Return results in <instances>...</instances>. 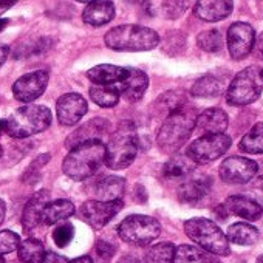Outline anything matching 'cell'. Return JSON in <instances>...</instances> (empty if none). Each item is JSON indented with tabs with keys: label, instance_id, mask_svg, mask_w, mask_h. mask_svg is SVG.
I'll list each match as a JSON object with an SVG mask.
<instances>
[{
	"label": "cell",
	"instance_id": "1",
	"mask_svg": "<svg viewBox=\"0 0 263 263\" xmlns=\"http://www.w3.org/2000/svg\"><path fill=\"white\" fill-rule=\"evenodd\" d=\"M105 163V146L102 141H88L70 151L62 163V171L74 181H84L99 172Z\"/></svg>",
	"mask_w": 263,
	"mask_h": 263
},
{
	"label": "cell",
	"instance_id": "2",
	"mask_svg": "<svg viewBox=\"0 0 263 263\" xmlns=\"http://www.w3.org/2000/svg\"><path fill=\"white\" fill-rule=\"evenodd\" d=\"M197 113L194 108L184 105L180 110L169 115L157 137V143L164 154H175L186 144L195 128Z\"/></svg>",
	"mask_w": 263,
	"mask_h": 263
},
{
	"label": "cell",
	"instance_id": "3",
	"mask_svg": "<svg viewBox=\"0 0 263 263\" xmlns=\"http://www.w3.org/2000/svg\"><path fill=\"white\" fill-rule=\"evenodd\" d=\"M104 42L116 51H149L160 44V36L147 27L119 25L105 34Z\"/></svg>",
	"mask_w": 263,
	"mask_h": 263
},
{
	"label": "cell",
	"instance_id": "4",
	"mask_svg": "<svg viewBox=\"0 0 263 263\" xmlns=\"http://www.w3.org/2000/svg\"><path fill=\"white\" fill-rule=\"evenodd\" d=\"M51 119L53 116L48 107L27 104L5 119V132L13 138H27L47 130Z\"/></svg>",
	"mask_w": 263,
	"mask_h": 263
},
{
	"label": "cell",
	"instance_id": "5",
	"mask_svg": "<svg viewBox=\"0 0 263 263\" xmlns=\"http://www.w3.org/2000/svg\"><path fill=\"white\" fill-rule=\"evenodd\" d=\"M186 235L200 246V249L212 255H229L231 246L226 234L209 218L197 217L184 221Z\"/></svg>",
	"mask_w": 263,
	"mask_h": 263
},
{
	"label": "cell",
	"instance_id": "6",
	"mask_svg": "<svg viewBox=\"0 0 263 263\" xmlns=\"http://www.w3.org/2000/svg\"><path fill=\"white\" fill-rule=\"evenodd\" d=\"M140 151V140L128 127H121L110 137L105 146V164L110 169H125L135 161Z\"/></svg>",
	"mask_w": 263,
	"mask_h": 263
},
{
	"label": "cell",
	"instance_id": "7",
	"mask_svg": "<svg viewBox=\"0 0 263 263\" xmlns=\"http://www.w3.org/2000/svg\"><path fill=\"white\" fill-rule=\"evenodd\" d=\"M263 91V70L255 65H249L245 70L238 71L235 78L231 81L226 101L231 105L243 107L252 104L258 99Z\"/></svg>",
	"mask_w": 263,
	"mask_h": 263
},
{
	"label": "cell",
	"instance_id": "8",
	"mask_svg": "<svg viewBox=\"0 0 263 263\" xmlns=\"http://www.w3.org/2000/svg\"><path fill=\"white\" fill-rule=\"evenodd\" d=\"M118 234L121 240L128 245L146 246L151 245L161 234V224L157 218L149 215H128L118 226Z\"/></svg>",
	"mask_w": 263,
	"mask_h": 263
},
{
	"label": "cell",
	"instance_id": "9",
	"mask_svg": "<svg viewBox=\"0 0 263 263\" xmlns=\"http://www.w3.org/2000/svg\"><path fill=\"white\" fill-rule=\"evenodd\" d=\"M232 144L231 137L226 134L220 135H203L189 144L186 157L195 164H209L223 157Z\"/></svg>",
	"mask_w": 263,
	"mask_h": 263
},
{
	"label": "cell",
	"instance_id": "10",
	"mask_svg": "<svg viewBox=\"0 0 263 263\" xmlns=\"http://www.w3.org/2000/svg\"><path fill=\"white\" fill-rule=\"evenodd\" d=\"M258 172V163L245 157H229L220 166V178L228 184H246Z\"/></svg>",
	"mask_w": 263,
	"mask_h": 263
},
{
	"label": "cell",
	"instance_id": "11",
	"mask_svg": "<svg viewBox=\"0 0 263 263\" xmlns=\"http://www.w3.org/2000/svg\"><path fill=\"white\" fill-rule=\"evenodd\" d=\"M122 209V201H99V200H88L85 201L81 209V218L91 226L93 229L104 228L119 211Z\"/></svg>",
	"mask_w": 263,
	"mask_h": 263
},
{
	"label": "cell",
	"instance_id": "12",
	"mask_svg": "<svg viewBox=\"0 0 263 263\" xmlns=\"http://www.w3.org/2000/svg\"><path fill=\"white\" fill-rule=\"evenodd\" d=\"M255 44V33L249 24L235 22L228 30V50L234 61H241L249 56Z\"/></svg>",
	"mask_w": 263,
	"mask_h": 263
},
{
	"label": "cell",
	"instance_id": "13",
	"mask_svg": "<svg viewBox=\"0 0 263 263\" xmlns=\"http://www.w3.org/2000/svg\"><path fill=\"white\" fill-rule=\"evenodd\" d=\"M50 73L47 70H36L21 76L13 85V95L21 102H31L44 95L48 85Z\"/></svg>",
	"mask_w": 263,
	"mask_h": 263
},
{
	"label": "cell",
	"instance_id": "14",
	"mask_svg": "<svg viewBox=\"0 0 263 263\" xmlns=\"http://www.w3.org/2000/svg\"><path fill=\"white\" fill-rule=\"evenodd\" d=\"M88 104L79 93H67L58 99L56 113L62 125H74L87 113Z\"/></svg>",
	"mask_w": 263,
	"mask_h": 263
},
{
	"label": "cell",
	"instance_id": "15",
	"mask_svg": "<svg viewBox=\"0 0 263 263\" xmlns=\"http://www.w3.org/2000/svg\"><path fill=\"white\" fill-rule=\"evenodd\" d=\"M119 95H122L128 102H137L143 98L149 87V78L143 70L138 68H125L122 81L116 85Z\"/></svg>",
	"mask_w": 263,
	"mask_h": 263
},
{
	"label": "cell",
	"instance_id": "16",
	"mask_svg": "<svg viewBox=\"0 0 263 263\" xmlns=\"http://www.w3.org/2000/svg\"><path fill=\"white\" fill-rule=\"evenodd\" d=\"M108 121L104 118H93L67 138L65 146L71 151L73 147L88 143V141H102V137L108 132Z\"/></svg>",
	"mask_w": 263,
	"mask_h": 263
},
{
	"label": "cell",
	"instance_id": "17",
	"mask_svg": "<svg viewBox=\"0 0 263 263\" xmlns=\"http://www.w3.org/2000/svg\"><path fill=\"white\" fill-rule=\"evenodd\" d=\"M50 201H51L50 192L45 189L36 192L30 198V201L27 203L24 214H22V226H24L25 232H33L34 229H37L42 224L44 211Z\"/></svg>",
	"mask_w": 263,
	"mask_h": 263
},
{
	"label": "cell",
	"instance_id": "18",
	"mask_svg": "<svg viewBox=\"0 0 263 263\" xmlns=\"http://www.w3.org/2000/svg\"><path fill=\"white\" fill-rule=\"evenodd\" d=\"M223 208L228 214L237 215V217L249 220V221L258 220L263 215V208L255 200H251L249 197H245V195L228 197Z\"/></svg>",
	"mask_w": 263,
	"mask_h": 263
},
{
	"label": "cell",
	"instance_id": "19",
	"mask_svg": "<svg viewBox=\"0 0 263 263\" xmlns=\"http://www.w3.org/2000/svg\"><path fill=\"white\" fill-rule=\"evenodd\" d=\"M229 118L221 108H208L197 116L195 128L204 135H220L228 128Z\"/></svg>",
	"mask_w": 263,
	"mask_h": 263
},
{
	"label": "cell",
	"instance_id": "20",
	"mask_svg": "<svg viewBox=\"0 0 263 263\" xmlns=\"http://www.w3.org/2000/svg\"><path fill=\"white\" fill-rule=\"evenodd\" d=\"M234 10L232 2H226V0H201L194 5V14L203 21V22H218L231 16Z\"/></svg>",
	"mask_w": 263,
	"mask_h": 263
},
{
	"label": "cell",
	"instance_id": "21",
	"mask_svg": "<svg viewBox=\"0 0 263 263\" xmlns=\"http://www.w3.org/2000/svg\"><path fill=\"white\" fill-rule=\"evenodd\" d=\"M211 186H212V181L209 177L191 178L181 184V187L178 191V197L183 203L194 204V203H198L200 200H203L209 194Z\"/></svg>",
	"mask_w": 263,
	"mask_h": 263
},
{
	"label": "cell",
	"instance_id": "22",
	"mask_svg": "<svg viewBox=\"0 0 263 263\" xmlns=\"http://www.w3.org/2000/svg\"><path fill=\"white\" fill-rule=\"evenodd\" d=\"M115 17V5L111 2H90L82 13V19L85 24L93 27H102L113 21Z\"/></svg>",
	"mask_w": 263,
	"mask_h": 263
},
{
	"label": "cell",
	"instance_id": "23",
	"mask_svg": "<svg viewBox=\"0 0 263 263\" xmlns=\"http://www.w3.org/2000/svg\"><path fill=\"white\" fill-rule=\"evenodd\" d=\"M125 74V68L111 65V64H102L90 68L87 71V78L95 85H118Z\"/></svg>",
	"mask_w": 263,
	"mask_h": 263
},
{
	"label": "cell",
	"instance_id": "24",
	"mask_svg": "<svg viewBox=\"0 0 263 263\" xmlns=\"http://www.w3.org/2000/svg\"><path fill=\"white\" fill-rule=\"evenodd\" d=\"M125 194V180L121 177H105L96 186V195L99 201H122Z\"/></svg>",
	"mask_w": 263,
	"mask_h": 263
},
{
	"label": "cell",
	"instance_id": "25",
	"mask_svg": "<svg viewBox=\"0 0 263 263\" xmlns=\"http://www.w3.org/2000/svg\"><path fill=\"white\" fill-rule=\"evenodd\" d=\"M258 229L249 223H234L228 228L226 238L229 243H235L240 246H251L258 240Z\"/></svg>",
	"mask_w": 263,
	"mask_h": 263
},
{
	"label": "cell",
	"instance_id": "26",
	"mask_svg": "<svg viewBox=\"0 0 263 263\" xmlns=\"http://www.w3.org/2000/svg\"><path fill=\"white\" fill-rule=\"evenodd\" d=\"M172 263H220L212 254L192 246V245H181L175 248Z\"/></svg>",
	"mask_w": 263,
	"mask_h": 263
},
{
	"label": "cell",
	"instance_id": "27",
	"mask_svg": "<svg viewBox=\"0 0 263 263\" xmlns=\"http://www.w3.org/2000/svg\"><path fill=\"white\" fill-rule=\"evenodd\" d=\"M74 204L70 200H54L50 201L44 211V217H42V223L45 224H56L59 221H64L65 218L71 217L74 214Z\"/></svg>",
	"mask_w": 263,
	"mask_h": 263
},
{
	"label": "cell",
	"instance_id": "28",
	"mask_svg": "<svg viewBox=\"0 0 263 263\" xmlns=\"http://www.w3.org/2000/svg\"><path fill=\"white\" fill-rule=\"evenodd\" d=\"M240 151L251 155H263V122H257L240 140Z\"/></svg>",
	"mask_w": 263,
	"mask_h": 263
},
{
	"label": "cell",
	"instance_id": "29",
	"mask_svg": "<svg viewBox=\"0 0 263 263\" xmlns=\"http://www.w3.org/2000/svg\"><path fill=\"white\" fill-rule=\"evenodd\" d=\"M184 105H187V104H186V98H184L183 91L172 90V91H167V93L161 95L157 99V102H155L154 107H155L157 115H163L164 113L166 118H167L169 115H172L174 111L180 110Z\"/></svg>",
	"mask_w": 263,
	"mask_h": 263
},
{
	"label": "cell",
	"instance_id": "30",
	"mask_svg": "<svg viewBox=\"0 0 263 263\" xmlns=\"http://www.w3.org/2000/svg\"><path fill=\"white\" fill-rule=\"evenodd\" d=\"M194 171V163L186 155H175L163 166V175L171 180L186 178Z\"/></svg>",
	"mask_w": 263,
	"mask_h": 263
},
{
	"label": "cell",
	"instance_id": "31",
	"mask_svg": "<svg viewBox=\"0 0 263 263\" xmlns=\"http://www.w3.org/2000/svg\"><path fill=\"white\" fill-rule=\"evenodd\" d=\"M119 90L116 85H93L90 88V98L95 104L104 108L115 107L119 101Z\"/></svg>",
	"mask_w": 263,
	"mask_h": 263
},
{
	"label": "cell",
	"instance_id": "32",
	"mask_svg": "<svg viewBox=\"0 0 263 263\" xmlns=\"http://www.w3.org/2000/svg\"><path fill=\"white\" fill-rule=\"evenodd\" d=\"M17 254L24 263H42V260L45 257V248L41 240L27 238V240L21 241V245L17 248Z\"/></svg>",
	"mask_w": 263,
	"mask_h": 263
},
{
	"label": "cell",
	"instance_id": "33",
	"mask_svg": "<svg viewBox=\"0 0 263 263\" xmlns=\"http://www.w3.org/2000/svg\"><path fill=\"white\" fill-rule=\"evenodd\" d=\"M221 88L223 85L215 76L206 74L198 81H195V84L191 88V93L195 98H215L221 93Z\"/></svg>",
	"mask_w": 263,
	"mask_h": 263
},
{
	"label": "cell",
	"instance_id": "34",
	"mask_svg": "<svg viewBox=\"0 0 263 263\" xmlns=\"http://www.w3.org/2000/svg\"><path fill=\"white\" fill-rule=\"evenodd\" d=\"M197 44L208 53H217L223 48V36L218 30H206L198 34Z\"/></svg>",
	"mask_w": 263,
	"mask_h": 263
},
{
	"label": "cell",
	"instance_id": "35",
	"mask_svg": "<svg viewBox=\"0 0 263 263\" xmlns=\"http://www.w3.org/2000/svg\"><path fill=\"white\" fill-rule=\"evenodd\" d=\"M175 254V246L169 241L154 245L147 252L149 263H172Z\"/></svg>",
	"mask_w": 263,
	"mask_h": 263
},
{
	"label": "cell",
	"instance_id": "36",
	"mask_svg": "<svg viewBox=\"0 0 263 263\" xmlns=\"http://www.w3.org/2000/svg\"><path fill=\"white\" fill-rule=\"evenodd\" d=\"M21 245V238L17 234L13 231H0V255L2 254H10L13 251H17Z\"/></svg>",
	"mask_w": 263,
	"mask_h": 263
},
{
	"label": "cell",
	"instance_id": "37",
	"mask_svg": "<svg viewBox=\"0 0 263 263\" xmlns=\"http://www.w3.org/2000/svg\"><path fill=\"white\" fill-rule=\"evenodd\" d=\"M73 235H74V229H73V224L71 223H62L59 224L54 232H53V240L54 243L59 246V248H65L71 240H73Z\"/></svg>",
	"mask_w": 263,
	"mask_h": 263
},
{
	"label": "cell",
	"instance_id": "38",
	"mask_svg": "<svg viewBox=\"0 0 263 263\" xmlns=\"http://www.w3.org/2000/svg\"><path fill=\"white\" fill-rule=\"evenodd\" d=\"M163 7L167 19H177L186 11V2H164Z\"/></svg>",
	"mask_w": 263,
	"mask_h": 263
},
{
	"label": "cell",
	"instance_id": "39",
	"mask_svg": "<svg viewBox=\"0 0 263 263\" xmlns=\"http://www.w3.org/2000/svg\"><path fill=\"white\" fill-rule=\"evenodd\" d=\"M96 254L101 260L108 261L115 254V245H111L110 241H105V240H99L96 243Z\"/></svg>",
	"mask_w": 263,
	"mask_h": 263
},
{
	"label": "cell",
	"instance_id": "40",
	"mask_svg": "<svg viewBox=\"0 0 263 263\" xmlns=\"http://www.w3.org/2000/svg\"><path fill=\"white\" fill-rule=\"evenodd\" d=\"M42 263H70V261L58 252H45Z\"/></svg>",
	"mask_w": 263,
	"mask_h": 263
},
{
	"label": "cell",
	"instance_id": "41",
	"mask_svg": "<svg viewBox=\"0 0 263 263\" xmlns=\"http://www.w3.org/2000/svg\"><path fill=\"white\" fill-rule=\"evenodd\" d=\"M14 4L16 2H13V0H8V2L7 0H0V16H2L5 11H8L11 7H14Z\"/></svg>",
	"mask_w": 263,
	"mask_h": 263
},
{
	"label": "cell",
	"instance_id": "42",
	"mask_svg": "<svg viewBox=\"0 0 263 263\" xmlns=\"http://www.w3.org/2000/svg\"><path fill=\"white\" fill-rule=\"evenodd\" d=\"M8 53H10V48L7 45H0V67H2L8 58Z\"/></svg>",
	"mask_w": 263,
	"mask_h": 263
},
{
	"label": "cell",
	"instance_id": "43",
	"mask_svg": "<svg viewBox=\"0 0 263 263\" xmlns=\"http://www.w3.org/2000/svg\"><path fill=\"white\" fill-rule=\"evenodd\" d=\"M254 45H255V51H257L258 56L263 59V33H260V36L257 37V42H255Z\"/></svg>",
	"mask_w": 263,
	"mask_h": 263
},
{
	"label": "cell",
	"instance_id": "44",
	"mask_svg": "<svg viewBox=\"0 0 263 263\" xmlns=\"http://www.w3.org/2000/svg\"><path fill=\"white\" fill-rule=\"evenodd\" d=\"M119 263H143L140 257H135V255H125L119 260Z\"/></svg>",
	"mask_w": 263,
	"mask_h": 263
},
{
	"label": "cell",
	"instance_id": "45",
	"mask_svg": "<svg viewBox=\"0 0 263 263\" xmlns=\"http://www.w3.org/2000/svg\"><path fill=\"white\" fill-rule=\"evenodd\" d=\"M70 263H93V260H91V257H88V255H81V257L71 260Z\"/></svg>",
	"mask_w": 263,
	"mask_h": 263
},
{
	"label": "cell",
	"instance_id": "46",
	"mask_svg": "<svg viewBox=\"0 0 263 263\" xmlns=\"http://www.w3.org/2000/svg\"><path fill=\"white\" fill-rule=\"evenodd\" d=\"M5 214H7V206H5L4 200H0V224H2L5 220Z\"/></svg>",
	"mask_w": 263,
	"mask_h": 263
},
{
	"label": "cell",
	"instance_id": "47",
	"mask_svg": "<svg viewBox=\"0 0 263 263\" xmlns=\"http://www.w3.org/2000/svg\"><path fill=\"white\" fill-rule=\"evenodd\" d=\"M254 186H255L257 189H261V191H263V177L257 178V180H255V183H254Z\"/></svg>",
	"mask_w": 263,
	"mask_h": 263
},
{
	"label": "cell",
	"instance_id": "48",
	"mask_svg": "<svg viewBox=\"0 0 263 263\" xmlns=\"http://www.w3.org/2000/svg\"><path fill=\"white\" fill-rule=\"evenodd\" d=\"M7 25H8V21L7 19H0V31H2Z\"/></svg>",
	"mask_w": 263,
	"mask_h": 263
},
{
	"label": "cell",
	"instance_id": "49",
	"mask_svg": "<svg viewBox=\"0 0 263 263\" xmlns=\"http://www.w3.org/2000/svg\"><path fill=\"white\" fill-rule=\"evenodd\" d=\"M2 132H5V119H0V135H2Z\"/></svg>",
	"mask_w": 263,
	"mask_h": 263
},
{
	"label": "cell",
	"instance_id": "50",
	"mask_svg": "<svg viewBox=\"0 0 263 263\" xmlns=\"http://www.w3.org/2000/svg\"><path fill=\"white\" fill-rule=\"evenodd\" d=\"M257 263H263V255H260V257L257 258Z\"/></svg>",
	"mask_w": 263,
	"mask_h": 263
},
{
	"label": "cell",
	"instance_id": "51",
	"mask_svg": "<svg viewBox=\"0 0 263 263\" xmlns=\"http://www.w3.org/2000/svg\"><path fill=\"white\" fill-rule=\"evenodd\" d=\"M0 263H5V258H4V255H0Z\"/></svg>",
	"mask_w": 263,
	"mask_h": 263
},
{
	"label": "cell",
	"instance_id": "52",
	"mask_svg": "<svg viewBox=\"0 0 263 263\" xmlns=\"http://www.w3.org/2000/svg\"><path fill=\"white\" fill-rule=\"evenodd\" d=\"M4 155V149H2V146H0V157Z\"/></svg>",
	"mask_w": 263,
	"mask_h": 263
}]
</instances>
